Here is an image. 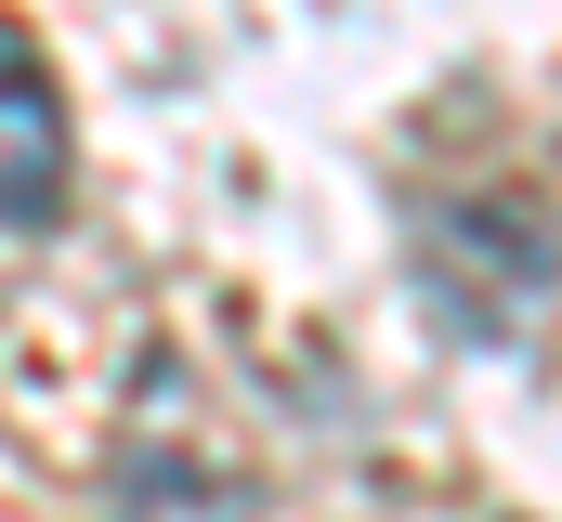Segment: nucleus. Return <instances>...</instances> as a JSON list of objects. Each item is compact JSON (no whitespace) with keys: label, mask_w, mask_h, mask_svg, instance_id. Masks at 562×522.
<instances>
[{"label":"nucleus","mask_w":562,"mask_h":522,"mask_svg":"<svg viewBox=\"0 0 562 522\" xmlns=\"http://www.w3.org/2000/svg\"><path fill=\"white\" fill-rule=\"evenodd\" d=\"M66 170H79L66 92H53V66L0 26V236H40V223L66 209Z\"/></svg>","instance_id":"f257e3e1"},{"label":"nucleus","mask_w":562,"mask_h":522,"mask_svg":"<svg viewBox=\"0 0 562 522\" xmlns=\"http://www.w3.org/2000/svg\"><path fill=\"white\" fill-rule=\"evenodd\" d=\"M105 522H262V510H249V484H236L223 457H196V444H132Z\"/></svg>","instance_id":"f03ea898"}]
</instances>
